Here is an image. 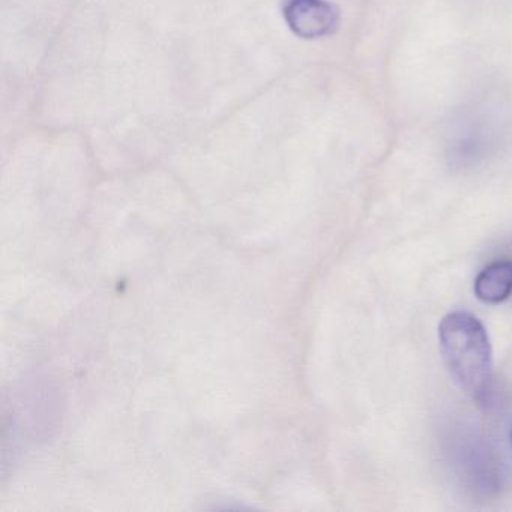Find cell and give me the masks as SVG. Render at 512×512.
Listing matches in <instances>:
<instances>
[{
  "label": "cell",
  "instance_id": "obj_3",
  "mask_svg": "<svg viewBox=\"0 0 512 512\" xmlns=\"http://www.w3.org/2000/svg\"><path fill=\"white\" fill-rule=\"evenodd\" d=\"M512 293V262L499 260L488 265L475 280V295L485 304H499Z\"/></svg>",
  "mask_w": 512,
  "mask_h": 512
},
{
  "label": "cell",
  "instance_id": "obj_1",
  "mask_svg": "<svg viewBox=\"0 0 512 512\" xmlns=\"http://www.w3.org/2000/svg\"><path fill=\"white\" fill-rule=\"evenodd\" d=\"M439 343L455 383L475 400L484 401L493 382L491 346L484 325L466 311L449 313L440 322Z\"/></svg>",
  "mask_w": 512,
  "mask_h": 512
},
{
  "label": "cell",
  "instance_id": "obj_2",
  "mask_svg": "<svg viewBox=\"0 0 512 512\" xmlns=\"http://www.w3.org/2000/svg\"><path fill=\"white\" fill-rule=\"evenodd\" d=\"M284 16L293 34L305 40L326 37L338 28V10L325 0H290Z\"/></svg>",
  "mask_w": 512,
  "mask_h": 512
}]
</instances>
